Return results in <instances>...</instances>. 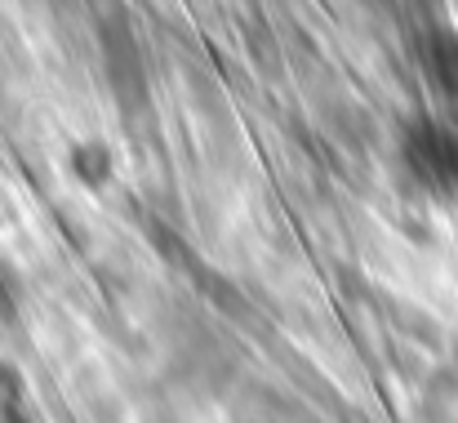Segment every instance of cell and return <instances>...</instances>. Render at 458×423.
<instances>
[{
	"instance_id": "cell-1",
	"label": "cell",
	"mask_w": 458,
	"mask_h": 423,
	"mask_svg": "<svg viewBox=\"0 0 458 423\" xmlns=\"http://www.w3.org/2000/svg\"><path fill=\"white\" fill-rule=\"evenodd\" d=\"M410 165L428 178H454L458 174V139L441 125H423L414 139H410Z\"/></svg>"
}]
</instances>
